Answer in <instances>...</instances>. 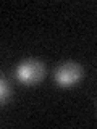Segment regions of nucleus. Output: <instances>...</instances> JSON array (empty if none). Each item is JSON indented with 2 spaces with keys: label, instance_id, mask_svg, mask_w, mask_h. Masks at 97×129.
<instances>
[{
  "label": "nucleus",
  "instance_id": "f257e3e1",
  "mask_svg": "<svg viewBox=\"0 0 97 129\" xmlns=\"http://www.w3.org/2000/svg\"><path fill=\"white\" fill-rule=\"evenodd\" d=\"M45 74V66L42 61L34 58L24 60L15 68V76L19 82L23 84H36Z\"/></svg>",
  "mask_w": 97,
  "mask_h": 129
},
{
  "label": "nucleus",
  "instance_id": "f03ea898",
  "mask_svg": "<svg viewBox=\"0 0 97 129\" xmlns=\"http://www.w3.org/2000/svg\"><path fill=\"white\" fill-rule=\"evenodd\" d=\"M83 78V68L76 61H65L55 68L54 79L60 87H71Z\"/></svg>",
  "mask_w": 97,
  "mask_h": 129
},
{
  "label": "nucleus",
  "instance_id": "7ed1b4c3",
  "mask_svg": "<svg viewBox=\"0 0 97 129\" xmlns=\"http://www.w3.org/2000/svg\"><path fill=\"white\" fill-rule=\"evenodd\" d=\"M8 95H10V87H8L7 81L0 76V103L5 102V100L8 99Z\"/></svg>",
  "mask_w": 97,
  "mask_h": 129
}]
</instances>
